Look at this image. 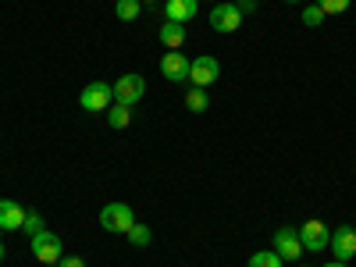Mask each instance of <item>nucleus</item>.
I'll list each match as a JSON object with an SVG mask.
<instances>
[{
    "label": "nucleus",
    "mask_w": 356,
    "mask_h": 267,
    "mask_svg": "<svg viewBox=\"0 0 356 267\" xmlns=\"http://www.w3.org/2000/svg\"><path fill=\"white\" fill-rule=\"evenodd\" d=\"M79 104H82V111H89V114L107 111V107L114 104V86H111V82H89V86L82 89Z\"/></svg>",
    "instance_id": "2"
},
{
    "label": "nucleus",
    "mask_w": 356,
    "mask_h": 267,
    "mask_svg": "<svg viewBox=\"0 0 356 267\" xmlns=\"http://www.w3.org/2000/svg\"><path fill=\"white\" fill-rule=\"evenodd\" d=\"M214 4H221V0H214Z\"/></svg>",
    "instance_id": "28"
},
{
    "label": "nucleus",
    "mask_w": 356,
    "mask_h": 267,
    "mask_svg": "<svg viewBox=\"0 0 356 267\" xmlns=\"http://www.w3.org/2000/svg\"><path fill=\"white\" fill-rule=\"evenodd\" d=\"M161 75L168 82H189V57L182 50H168L161 57Z\"/></svg>",
    "instance_id": "10"
},
{
    "label": "nucleus",
    "mask_w": 356,
    "mask_h": 267,
    "mask_svg": "<svg viewBox=\"0 0 356 267\" xmlns=\"http://www.w3.org/2000/svg\"><path fill=\"white\" fill-rule=\"evenodd\" d=\"M139 4H154V0H139Z\"/></svg>",
    "instance_id": "27"
},
{
    "label": "nucleus",
    "mask_w": 356,
    "mask_h": 267,
    "mask_svg": "<svg viewBox=\"0 0 356 267\" xmlns=\"http://www.w3.org/2000/svg\"><path fill=\"white\" fill-rule=\"evenodd\" d=\"M157 36H161V43H164L168 50H182V47H186V25H182V22H164Z\"/></svg>",
    "instance_id": "13"
},
{
    "label": "nucleus",
    "mask_w": 356,
    "mask_h": 267,
    "mask_svg": "<svg viewBox=\"0 0 356 267\" xmlns=\"http://www.w3.org/2000/svg\"><path fill=\"white\" fill-rule=\"evenodd\" d=\"M186 107H189L193 114H203L207 107H211V97H207V89L189 86V93H186Z\"/></svg>",
    "instance_id": "15"
},
{
    "label": "nucleus",
    "mask_w": 356,
    "mask_h": 267,
    "mask_svg": "<svg viewBox=\"0 0 356 267\" xmlns=\"http://www.w3.org/2000/svg\"><path fill=\"white\" fill-rule=\"evenodd\" d=\"M143 93H146V82H143V75H136V72H129V75H122L114 82V104H139L143 100Z\"/></svg>",
    "instance_id": "7"
},
{
    "label": "nucleus",
    "mask_w": 356,
    "mask_h": 267,
    "mask_svg": "<svg viewBox=\"0 0 356 267\" xmlns=\"http://www.w3.org/2000/svg\"><path fill=\"white\" fill-rule=\"evenodd\" d=\"M196 11H200V0H164V15H168V22H189V18H196Z\"/></svg>",
    "instance_id": "12"
},
{
    "label": "nucleus",
    "mask_w": 356,
    "mask_h": 267,
    "mask_svg": "<svg viewBox=\"0 0 356 267\" xmlns=\"http://www.w3.org/2000/svg\"><path fill=\"white\" fill-rule=\"evenodd\" d=\"M282 260H300L307 250H303V239H300V232H296V228H278L275 232V246H271Z\"/></svg>",
    "instance_id": "8"
},
{
    "label": "nucleus",
    "mask_w": 356,
    "mask_h": 267,
    "mask_svg": "<svg viewBox=\"0 0 356 267\" xmlns=\"http://www.w3.org/2000/svg\"><path fill=\"white\" fill-rule=\"evenodd\" d=\"M211 29L214 33H235V29L243 25V11L232 4V0H221V4H214V11H211Z\"/></svg>",
    "instance_id": "6"
},
{
    "label": "nucleus",
    "mask_w": 356,
    "mask_h": 267,
    "mask_svg": "<svg viewBox=\"0 0 356 267\" xmlns=\"http://www.w3.org/2000/svg\"><path fill=\"white\" fill-rule=\"evenodd\" d=\"M125 239H129L136 250H143V246H150V239H154V235H150V228H146V225H139V221H136V225L129 228V235H125Z\"/></svg>",
    "instance_id": "17"
},
{
    "label": "nucleus",
    "mask_w": 356,
    "mask_h": 267,
    "mask_svg": "<svg viewBox=\"0 0 356 267\" xmlns=\"http://www.w3.org/2000/svg\"><path fill=\"white\" fill-rule=\"evenodd\" d=\"M136 225V214L129 203H107L100 211V228L104 232H114V235H129V228Z\"/></svg>",
    "instance_id": "1"
},
{
    "label": "nucleus",
    "mask_w": 356,
    "mask_h": 267,
    "mask_svg": "<svg viewBox=\"0 0 356 267\" xmlns=\"http://www.w3.org/2000/svg\"><path fill=\"white\" fill-rule=\"evenodd\" d=\"M324 267H346V264L342 260H332V264H324Z\"/></svg>",
    "instance_id": "24"
},
{
    "label": "nucleus",
    "mask_w": 356,
    "mask_h": 267,
    "mask_svg": "<svg viewBox=\"0 0 356 267\" xmlns=\"http://www.w3.org/2000/svg\"><path fill=\"white\" fill-rule=\"evenodd\" d=\"M25 214L29 211H25L18 200H0V228H4V232H22Z\"/></svg>",
    "instance_id": "11"
},
{
    "label": "nucleus",
    "mask_w": 356,
    "mask_h": 267,
    "mask_svg": "<svg viewBox=\"0 0 356 267\" xmlns=\"http://www.w3.org/2000/svg\"><path fill=\"white\" fill-rule=\"evenodd\" d=\"M33 257L40 260V264H54L57 267V260L65 257V246H61V239H57L54 232H40V235H33Z\"/></svg>",
    "instance_id": "5"
},
{
    "label": "nucleus",
    "mask_w": 356,
    "mask_h": 267,
    "mask_svg": "<svg viewBox=\"0 0 356 267\" xmlns=\"http://www.w3.org/2000/svg\"><path fill=\"white\" fill-rule=\"evenodd\" d=\"M218 75H221V65H218V57H211V54H203V57H196V61H189V86H196V89L214 86Z\"/></svg>",
    "instance_id": "4"
},
{
    "label": "nucleus",
    "mask_w": 356,
    "mask_h": 267,
    "mask_svg": "<svg viewBox=\"0 0 356 267\" xmlns=\"http://www.w3.org/2000/svg\"><path fill=\"white\" fill-rule=\"evenodd\" d=\"M57 267H86V260L82 257H61V260H57Z\"/></svg>",
    "instance_id": "22"
},
{
    "label": "nucleus",
    "mask_w": 356,
    "mask_h": 267,
    "mask_svg": "<svg viewBox=\"0 0 356 267\" xmlns=\"http://www.w3.org/2000/svg\"><path fill=\"white\" fill-rule=\"evenodd\" d=\"M22 232L29 235V239H33V235H40V232H43V214H40V211H29V214H25Z\"/></svg>",
    "instance_id": "20"
},
{
    "label": "nucleus",
    "mask_w": 356,
    "mask_h": 267,
    "mask_svg": "<svg viewBox=\"0 0 356 267\" xmlns=\"http://www.w3.org/2000/svg\"><path fill=\"white\" fill-rule=\"evenodd\" d=\"M300 239H303V250L307 253H321V250H328V239H332V232H328V225H324L321 218H310V221H303L300 228Z\"/></svg>",
    "instance_id": "3"
},
{
    "label": "nucleus",
    "mask_w": 356,
    "mask_h": 267,
    "mask_svg": "<svg viewBox=\"0 0 356 267\" xmlns=\"http://www.w3.org/2000/svg\"><path fill=\"white\" fill-rule=\"evenodd\" d=\"M349 4L353 0H317V8L324 15H342V11H349Z\"/></svg>",
    "instance_id": "21"
},
{
    "label": "nucleus",
    "mask_w": 356,
    "mask_h": 267,
    "mask_svg": "<svg viewBox=\"0 0 356 267\" xmlns=\"http://www.w3.org/2000/svg\"><path fill=\"white\" fill-rule=\"evenodd\" d=\"M285 260L275 253V250H260V253H253L250 257V267H282Z\"/></svg>",
    "instance_id": "18"
},
{
    "label": "nucleus",
    "mask_w": 356,
    "mask_h": 267,
    "mask_svg": "<svg viewBox=\"0 0 356 267\" xmlns=\"http://www.w3.org/2000/svg\"><path fill=\"white\" fill-rule=\"evenodd\" d=\"M139 11H143L139 0H118V4H114V15L122 18V22H136V18H139Z\"/></svg>",
    "instance_id": "16"
},
{
    "label": "nucleus",
    "mask_w": 356,
    "mask_h": 267,
    "mask_svg": "<svg viewBox=\"0 0 356 267\" xmlns=\"http://www.w3.org/2000/svg\"><path fill=\"white\" fill-rule=\"evenodd\" d=\"M324 18H328V15H324V11H321L317 4H307V8H303V15H300V22H303L307 29H317V25H321Z\"/></svg>",
    "instance_id": "19"
},
{
    "label": "nucleus",
    "mask_w": 356,
    "mask_h": 267,
    "mask_svg": "<svg viewBox=\"0 0 356 267\" xmlns=\"http://www.w3.org/2000/svg\"><path fill=\"white\" fill-rule=\"evenodd\" d=\"M328 250L335 253V260L349 264V260L356 257V228H349V225L335 228V232H332V239H328Z\"/></svg>",
    "instance_id": "9"
},
{
    "label": "nucleus",
    "mask_w": 356,
    "mask_h": 267,
    "mask_svg": "<svg viewBox=\"0 0 356 267\" xmlns=\"http://www.w3.org/2000/svg\"><path fill=\"white\" fill-rule=\"evenodd\" d=\"M0 260H4V243H0Z\"/></svg>",
    "instance_id": "26"
},
{
    "label": "nucleus",
    "mask_w": 356,
    "mask_h": 267,
    "mask_svg": "<svg viewBox=\"0 0 356 267\" xmlns=\"http://www.w3.org/2000/svg\"><path fill=\"white\" fill-rule=\"evenodd\" d=\"M253 8H257V0H243V4H239V11H243V15H246V11H253Z\"/></svg>",
    "instance_id": "23"
},
{
    "label": "nucleus",
    "mask_w": 356,
    "mask_h": 267,
    "mask_svg": "<svg viewBox=\"0 0 356 267\" xmlns=\"http://www.w3.org/2000/svg\"><path fill=\"white\" fill-rule=\"evenodd\" d=\"M285 4H303V0H285Z\"/></svg>",
    "instance_id": "25"
},
{
    "label": "nucleus",
    "mask_w": 356,
    "mask_h": 267,
    "mask_svg": "<svg viewBox=\"0 0 356 267\" xmlns=\"http://www.w3.org/2000/svg\"><path fill=\"white\" fill-rule=\"evenodd\" d=\"M107 125L111 129H129L132 125V107L129 104H111L107 107Z\"/></svg>",
    "instance_id": "14"
}]
</instances>
